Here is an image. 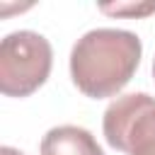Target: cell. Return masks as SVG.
I'll return each instance as SVG.
<instances>
[{
	"label": "cell",
	"mask_w": 155,
	"mask_h": 155,
	"mask_svg": "<svg viewBox=\"0 0 155 155\" xmlns=\"http://www.w3.org/2000/svg\"><path fill=\"white\" fill-rule=\"evenodd\" d=\"M140 53L143 46L133 31L92 29L70 51V78L85 97H114L133 78Z\"/></svg>",
	"instance_id": "obj_1"
},
{
	"label": "cell",
	"mask_w": 155,
	"mask_h": 155,
	"mask_svg": "<svg viewBox=\"0 0 155 155\" xmlns=\"http://www.w3.org/2000/svg\"><path fill=\"white\" fill-rule=\"evenodd\" d=\"M53 65V48L46 36L22 29L0 44V92L7 97H29L36 92Z\"/></svg>",
	"instance_id": "obj_2"
},
{
	"label": "cell",
	"mask_w": 155,
	"mask_h": 155,
	"mask_svg": "<svg viewBox=\"0 0 155 155\" xmlns=\"http://www.w3.org/2000/svg\"><path fill=\"white\" fill-rule=\"evenodd\" d=\"M104 138L126 155H155V97L131 92L116 97L104 111Z\"/></svg>",
	"instance_id": "obj_3"
},
{
	"label": "cell",
	"mask_w": 155,
	"mask_h": 155,
	"mask_svg": "<svg viewBox=\"0 0 155 155\" xmlns=\"http://www.w3.org/2000/svg\"><path fill=\"white\" fill-rule=\"evenodd\" d=\"M41 155H104V150L87 128L65 124L41 138Z\"/></svg>",
	"instance_id": "obj_4"
},
{
	"label": "cell",
	"mask_w": 155,
	"mask_h": 155,
	"mask_svg": "<svg viewBox=\"0 0 155 155\" xmlns=\"http://www.w3.org/2000/svg\"><path fill=\"white\" fill-rule=\"evenodd\" d=\"M104 12H116V15H145V12H155V5H143V7H121V5H116V7H102Z\"/></svg>",
	"instance_id": "obj_5"
},
{
	"label": "cell",
	"mask_w": 155,
	"mask_h": 155,
	"mask_svg": "<svg viewBox=\"0 0 155 155\" xmlns=\"http://www.w3.org/2000/svg\"><path fill=\"white\" fill-rule=\"evenodd\" d=\"M0 155H24L22 150H17V148H10V145H2L0 148Z\"/></svg>",
	"instance_id": "obj_6"
},
{
	"label": "cell",
	"mask_w": 155,
	"mask_h": 155,
	"mask_svg": "<svg viewBox=\"0 0 155 155\" xmlns=\"http://www.w3.org/2000/svg\"><path fill=\"white\" fill-rule=\"evenodd\" d=\"M153 75H155V61H153Z\"/></svg>",
	"instance_id": "obj_7"
}]
</instances>
